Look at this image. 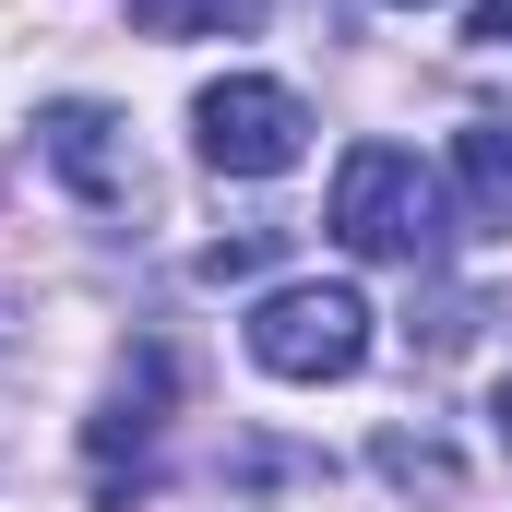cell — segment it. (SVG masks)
<instances>
[{"label":"cell","mask_w":512,"mask_h":512,"mask_svg":"<svg viewBox=\"0 0 512 512\" xmlns=\"http://www.w3.org/2000/svg\"><path fill=\"white\" fill-rule=\"evenodd\" d=\"M322 227L358 262H405V274H417V262L441 251V179H429L405 143H358V155L334 167V215H322Z\"/></svg>","instance_id":"cell-1"},{"label":"cell","mask_w":512,"mask_h":512,"mask_svg":"<svg viewBox=\"0 0 512 512\" xmlns=\"http://www.w3.org/2000/svg\"><path fill=\"white\" fill-rule=\"evenodd\" d=\"M370 465H382L393 489H417V501H453V489H465V465H453L429 429H382V441H370Z\"/></svg>","instance_id":"cell-7"},{"label":"cell","mask_w":512,"mask_h":512,"mask_svg":"<svg viewBox=\"0 0 512 512\" xmlns=\"http://www.w3.org/2000/svg\"><path fill=\"white\" fill-rule=\"evenodd\" d=\"M489 441H501V453H512V370H501V382H489Z\"/></svg>","instance_id":"cell-10"},{"label":"cell","mask_w":512,"mask_h":512,"mask_svg":"<svg viewBox=\"0 0 512 512\" xmlns=\"http://www.w3.org/2000/svg\"><path fill=\"white\" fill-rule=\"evenodd\" d=\"M36 143H48V167H60L72 203H96V215H131V203H143V155H131V120H120V108L60 96V108L36 120Z\"/></svg>","instance_id":"cell-4"},{"label":"cell","mask_w":512,"mask_h":512,"mask_svg":"<svg viewBox=\"0 0 512 512\" xmlns=\"http://www.w3.org/2000/svg\"><path fill=\"white\" fill-rule=\"evenodd\" d=\"M191 143H203L215 179H286V167L310 155V108H298V84H274V72H227V84L191 96Z\"/></svg>","instance_id":"cell-3"},{"label":"cell","mask_w":512,"mask_h":512,"mask_svg":"<svg viewBox=\"0 0 512 512\" xmlns=\"http://www.w3.org/2000/svg\"><path fill=\"white\" fill-rule=\"evenodd\" d=\"M465 72L512 84V0H477V12H465Z\"/></svg>","instance_id":"cell-9"},{"label":"cell","mask_w":512,"mask_h":512,"mask_svg":"<svg viewBox=\"0 0 512 512\" xmlns=\"http://www.w3.org/2000/svg\"><path fill=\"white\" fill-rule=\"evenodd\" d=\"M453 215H465L477 239H501V227H512V120L453 131Z\"/></svg>","instance_id":"cell-6"},{"label":"cell","mask_w":512,"mask_h":512,"mask_svg":"<svg viewBox=\"0 0 512 512\" xmlns=\"http://www.w3.org/2000/svg\"><path fill=\"white\" fill-rule=\"evenodd\" d=\"M251 358L274 382H358L370 370V298L358 286H274L251 310Z\"/></svg>","instance_id":"cell-2"},{"label":"cell","mask_w":512,"mask_h":512,"mask_svg":"<svg viewBox=\"0 0 512 512\" xmlns=\"http://www.w3.org/2000/svg\"><path fill=\"white\" fill-rule=\"evenodd\" d=\"M393 12H429V0H393Z\"/></svg>","instance_id":"cell-12"},{"label":"cell","mask_w":512,"mask_h":512,"mask_svg":"<svg viewBox=\"0 0 512 512\" xmlns=\"http://www.w3.org/2000/svg\"><path fill=\"white\" fill-rule=\"evenodd\" d=\"M274 0H131V24H155V36H251Z\"/></svg>","instance_id":"cell-8"},{"label":"cell","mask_w":512,"mask_h":512,"mask_svg":"<svg viewBox=\"0 0 512 512\" xmlns=\"http://www.w3.org/2000/svg\"><path fill=\"white\" fill-rule=\"evenodd\" d=\"M0 370H12V322H0Z\"/></svg>","instance_id":"cell-11"},{"label":"cell","mask_w":512,"mask_h":512,"mask_svg":"<svg viewBox=\"0 0 512 512\" xmlns=\"http://www.w3.org/2000/svg\"><path fill=\"white\" fill-rule=\"evenodd\" d=\"M155 429H167V358H131L120 382H108V405H96V489L120 501V489H143V465H155Z\"/></svg>","instance_id":"cell-5"}]
</instances>
